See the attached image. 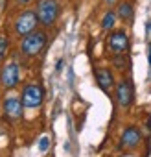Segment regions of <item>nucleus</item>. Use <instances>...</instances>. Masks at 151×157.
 I'll use <instances>...</instances> for the list:
<instances>
[{"instance_id": "nucleus-16", "label": "nucleus", "mask_w": 151, "mask_h": 157, "mask_svg": "<svg viewBox=\"0 0 151 157\" xmlns=\"http://www.w3.org/2000/svg\"><path fill=\"white\" fill-rule=\"evenodd\" d=\"M17 2H19V4H22V6H24V4H28V2H31V0H17Z\"/></svg>"}, {"instance_id": "nucleus-18", "label": "nucleus", "mask_w": 151, "mask_h": 157, "mask_svg": "<svg viewBox=\"0 0 151 157\" xmlns=\"http://www.w3.org/2000/svg\"><path fill=\"white\" fill-rule=\"evenodd\" d=\"M149 65H151V48H149Z\"/></svg>"}, {"instance_id": "nucleus-2", "label": "nucleus", "mask_w": 151, "mask_h": 157, "mask_svg": "<svg viewBox=\"0 0 151 157\" xmlns=\"http://www.w3.org/2000/svg\"><path fill=\"white\" fill-rule=\"evenodd\" d=\"M35 13H37V19L42 26H52L57 21V15H59L57 0H39Z\"/></svg>"}, {"instance_id": "nucleus-12", "label": "nucleus", "mask_w": 151, "mask_h": 157, "mask_svg": "<svg viewBox=\"0 0 151 157\" xmlns=\"http://www.w3.org/2000/svg\"><path fill=\"white\" fill-rule=\"evenodd\" d=\"M116 13L114 11H107L105 15H103V19H101V28L103 30H111L114 24H116Z\"/></svg>"}, {"instance_id": "nucleus-5", "label": "nucleus", "mask_w": 151, "mask_h": 157, "mask_svg": "<svg viewBox=\"0 0 151 157\" xmlns=\"http://www.w3.org/2000/svg\"><path fill=\"white\" fill-rule=\"evenodd\" d=\"M42 96H44V93L39 85H28V87H24L20 100H22L24 107H39L42 104Z\"/></svg>"}, {"instance_id": "nucleus-4", "label": "nucleus", "mask_w": 151, "mask_h": 157, "mask_svg": "<svg viewBox=\"0 0 151 157\" xmlns=\"http://www.w3.org/2000/svg\"><path fill=\"white\" fill-rule=\"evenodd\" d=\"M107 44H109V50L114 56H123L127 52V48H129V37H127V33L123 30H118V32H112L109 35Z\"/></svg>"}, {"instance_id": "nucleus-6", "label": "nucleus", "mask_w": 151, "mask_h": 157, "mask_svg": "<svg viewBox=\"0 0 151 157\" xmlns=\"http://www.w3.org/2000/svg\"><path fill=\"white\" fill-rule=\"evenodd\" d=\"M0 83L6 89H13L19 83V65L17 63H8L2 72H0Z\"/></svg>"}, {"instance_id": "nucleus-8", "label": "nucleus", "mask_w": 151, "mask_h": 157, "mask_svg": "<svg viewBox=\"0 0 151 157\" xmlns=\"http://www.w3.org/2000/svg\"><path fill=\"white\" fill-rule=\"evenodd\" d=\"M138 144H140V131L136 128H133V126L127 128V129H123L122 139H120V146L125 148V150H133Z\"/></svg>"}, {"instance_id": "nucleus-14", "label": "nucleus", "mask_w": 151, "mask_h": 157, "mask_svg": "<svg viewBox=\"0 0 151 157\" xmlns=\"http://www.w3.org/2000/svg\"><path fill=\"white\" fill-rule=\"evenodd\" d=\"M48 146H50L48 137H42V139L39 140V150H41V151H46V150H48Z\"/></svg>"}, {"instance_id": "nucleus-19", "label": "nucleus", "mask_w": 151, "mask_h": 157, "mask_svg": "<svg viewBox=\"0 0 151 157\" xmlns=\"http://www.w3.org/2000/svg\"><path fill=\"white\" fill-rule=\"evenodd\" d=\"M149 30H151V22H149Z\"/></svg>"}, {"instance_id": "nucleus-7", "label": "nucleus", "mask_w": 151, "mask_h": 157, "mask_svg": "<svg viewBox=\"0 0 151 157\" xmlns=\"http://www.w3.org/2000/svg\"><path fill=\"white\" fill-rule=\"evenodd\" d=\"M116 100L120 107H129L133 102V87L127 80H122L116 85Z\"/></svg>"}, {"instance_id": "nucleus-10", "label": "nucleus", "mask_w": 151, "mask_h": 157, "mask_svg": "<svg viewBox=\"0 0 151 157\" xmlns=\"http://www.w3.org/2000/svg\"><path fill=\"white\" fill-rule=\"evenodd\" d=\"M22 107H24V104L19 98H8L4 102V111L9 118H19L22 115Z\"/></svg>"}, {"instance_id": "nucleus-15", "label": "nucleus", "mask_w": 151, "mask_h": 157, "mask_svg": "<svg viewBox=\"0 0 151 157\" xmlns=\"http://www.w3.org/2000/svg\"><path fill=\"white\" fill-rule=\"evenodd\" d=\"M114 63L118 65V68H123V59H122V57H118V56H116V59H114Z\"/></svg>"}, {"instance_id": "nucleus-11", "label": "nucleus", "mask_w": 151, "mask_h": 157, "mask_svg": "<svg viewBox=\"0 0 151 157\" xmlns=\"http://www.w3.org/2000/svg\"><path fill=\"white\" fill-rule=\"evenodd\" d=\"M116 15L122 19V21H131L133 19V4L131 2H120L118 8H116Z\"/></svg>"}, {"instance_id": "nucleus-17", "label": "nucleus", "mask_w": 151, "mask_h": 157, "mask_svg": "<svg viewBox=\"0 0 151 157\" xmlns=\"http://www.w3.org/2000/svg\"><path fill=\"white\" fill-rule=\"evenodd\" d=\"M105 2H107V6H112V4L116 2V0H105Z\"/></svg>"}, {"instance_id": "nucleus-9", "label": "nucleus", "mask_w": 151, "mask_h": 157, "mask_svg": "<svg viewBox=\"0 0 151 157\" xmlns=\"http://www.w3.org/2000/svg\"><path fill=\"white\" fill-rule=\"evenodd\" d=\"M96 82H98V85H100L101 91L111 93V89L114 85V78H112V74H111L109 68H98L96 70Z\"/></svg>"}, {"instance_id": "nucleus-1", "label": "nucleus", "mask_w": 151, "mask_h": 157, "mask_svg": "<svg viewBox=\"0 0 151 157\" xmlns=\"http://www.w3.org/2000/svg\"><path fill=\"white\" fill-rule=\"evenodd\" d=\"M44 44H46V33H44V32H37V30H33L31 33L24 35L22 44H20V50H22L24 56L33 57V56H37V54L42 52Z\"/></svg>"}, {"instance_id": "nucleus-3", "label": "nucleus", "mask_w": 151, "mask_h": 157, "mask_svg": "<svg viewBox=\"0 0 151 157\" xmlns=\"http://www.w3.org/2000/svg\"><path fill=\"white\" fill-rule=\"evenodd\" d=\"M37 22H39V19H37L35 11H24L15 21V32L19 35H28V33H31L35 30Z\"/></svg>"}, {"instance_id": "nucleus-13", "label": "nucleus", "mask_w": 151, "mask_h": 157, "mask_svg": "<svg viewBox=\"0 0 151 157\" xmlns=\"http://www.w3.org/2000/svg\"><path fill=\"white\" fill-rule=\"evenodd\" d=\"M8 50H9V41L6 35H0V61H4V57L8 56Z\"/></svg>"}]
</instances>
